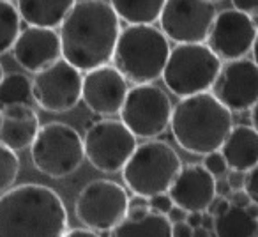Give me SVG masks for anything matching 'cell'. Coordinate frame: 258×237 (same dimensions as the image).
<instances>
[{
  "mask_svg": "<svg viewBox=\"0 0 258 237\" xmlns=\"http://www.w3.org/2000/svg\"><path fill=\"white\" fill-rule=\"evenodd\" d=\"M202 165H204V168L207 170L214 179L216 177H223L226 173V170H228V165H226L225 158H223V154L219 151L205 154L204 163H202Z\"/></svg>",
  "mask_w": 258,
  "mask_h": 237,
  "instance_id": "obj_27",
  "label": "cell"
},
{
  "mask_svg": "<svg viewBox=\"0 0 258 237\" xmlns=\"http://www.w3.org/2000/svg\"><path fill=\"white\" fill-rule=\"evenodd\" d=\"M108 237H172V223L165 214L149 211L142 218H122Z\"/></svg>",
  "mask_w": 258,
  "mask_h": 237,
  "instance_id": "obj_22",
  "label": "cell"
},
{
  "mask_svg": "<svg viewBox=\"0 0 258 237\" xmlns=\"http://www.w3.org/2000/svg\"><path fill=\"white\" fill-rule=\"evenodd\" d=\"M212 232L216 237H258V202L246 207L228 204L214 216Z\"/></svg>",
  "mask_w": 258,
  "mask_h": 237,
  "instance_id": "obj_20",
  "label": "cell"
},
{
  "mask_svg": "<svg viewBox=\"0 0 258 237\" xmlns=\"http://www.w3.org/2000/svg\"><path fill=\"white\" fill-rule=\"evenodd\" d=\"M2 76H4V68H2V64H0V80H2Z\"/></svg>",
  "mask_w": 258,
  "mask_h": 237,
  "instance_id": "obj_40",
  "label": "cell"
},
{
  "mask_svg": "<svg viewBox=\"0 0 258 237\" xmlns=\"http://www.w3.org/2000/svg\"><path fill=\"white\" fill-rule=\"evenodd\" d=\"M184 221H186L187 225L191 226V228H197V226H200V223H202V212L200 211L187 212L186 219H184Z\"/></svg>",
  "mask_w": 258,
  "mask_h": 237,
  "instance_id": "obj_37",
  "label": "cell"
},
{
  "mask_svg": "<svg viewBox=\"0 0 258 237\" xmlns=\"http://www.w3.org/2000/svg\"><path fill=\"white\" fill-rule=\"evenodd\" d=\"M20 173V158L15 151L0 144V193L13 188Z\"/></svg>",
  "mask_w": 258,
  "mask_h": 237,
  "instance_id": "obj_26",
  "label": "cell"
},
{
  "mask_svg": "<svg viewBox=\"0 0 258 237\" xmlns=\"http://www.w3.org/2000/svg\"><path fill=\"white\" fill-rule=\"evenodd\" d=\"M170 43L154 25H127L120 29L111 61L131 83H152L161 78Z\"/></svg>",
  "mask_w": 258,
  "mask_h": 237,
  "instance_id": "obj_4",
  "label": "cell"
},
{
  "mask_svg": "<svg viewBox=\"0 0 258 237\" xmlns=\"http://www.w3.org/2000/svg\"><path fill=\"white\" fill-rule=\"evenodd\" d=\"M191 228L186 221H177V223H172V237H191Z\"/></svg>",
  "mask_w": 258,
  "mask_h": 237,
  "instance_id": "obj_33",
  "label": "cell"
},
{
  "mask_svg": "<svg viewBox=\"0 0 258 237\" xmlns=\"http://www.w3.org/2000/svg\"><path fill=\"white\" fill-rule=\"evenodd\" d=\"M226 198H228L230 204L239 205V207H246L247 204H251V198L247 197V193L244 190H232Z\"/></svg>",
  "mask_w": 258,
  "mask_h": 237,
  "instance_id": "obj_32",
  "label": "cell"
},
{
  "mask_svg": "<svg viewBox=\"0 0 258 237\" xmlns=\"http://www.w3.org/2000/svg\"><path fill=\"white\" fill-rule=\"evenodd\" d=\"M256 39V22L237 9H223L216 13L209 34L207 46L219 61L242 58L253 50Z\"/></svg>",
  "mask_w": 258,
  "mask_h": 237,
  "instance_id": "obj_14",
  "label": "cell"
},
{
  "mask_svg": "<svg viewBox=\"0 0 258 237\" xmlns=\"http://www.w3.org/2000/svg\"><path fill=\"white\" fill-rule=\"evenodd\" d=\"M147 202H149L151 211L159 212V214H166V212L170 211V207L173 205L168 193H159V195H154V197H149Z\"/></svg>",
  "mask_w": 258,
  "mask_h": 237,
  "instance_id": "obj_28",
  "label": "cell"
},
{
  "mask_svg": "<svg viewBox=\"0 0 258 237\" xmlns=\"http://www.w3.org/2000/svg\"><path fill=\"white\" fill-rule=\"evenodd\" d=\"M108 4L127 25H152L159 20L165 0H110Z\"/></svg>",
  "mask_w": 258,
  "mask_h": 237,
  "instance_id": "obj_23",
  "label": "cell"
},
{
  "mask_svg": "<svg viewBox=\"0 0 258 237\" xmlns=\"http://www.w3.org/2000/svg\"><path fill=\"white\" fill-rule=\"evenodd\" d=\"M232 6L233 9L251 16V18L258 15V0H232Z\"/></svg>",
  "mask_w": 258,
  "mask_h": 237,
  "instance_id": "obj_30",
  "label": "cell"
},
{
  "mask_svg": "<svg viewBox=\"0 0 258 237\" xmlns=\"http://www.w3.org/2000/svg\"><path fill=\"white\" fill-rule=\"evenodd\" d=\"M214 191H216V195H219V197H228V193L232 190H230L226 179H223V177H216L214 179Z\"/></svg>",
  "mask_w": 258,
  "mask_h": 237,
  "instance_id": "obj_36",
  "label": "cell"
},
{
  "mask_svg": "<svg viewBox=\"0 0 258 237\" xmlns=\"http://www.w3.org/2000/svg\"><path fill=\"white\" fill-rule=\"evenodd\" d=\"M221 61L204 43H179L170 48L161 78L177 97L209 92Z\"/></svg>",
  "mask_w": 258,
  "mask_h": 237,
  "instance_id": "obj_6",
  "label": "cell"
},
{
  "mask_svg": "<svg viewBox=\"0 0 258 237\" xmlns=\"http://www.w3.org/2000/svg\"><path fill=\"white\" fill-rule=\"evenodd\" d=\"M191 237H212V235H211V230H205L204 226H197L191 232Z\"/></svg>",
  "mask_w": 258,
  "mask_h": 237,
  "instance_id": "obj_39",
  "label": "cell"
},
{
  "mask_svg": "<svg viewBox=\"0 0 258 237\" xmlns=\"http://www.w3.org/2000/svg\"><path fill=\"white\" fill-rule=\"evenodd\" d=\"M127 90L129 82L115 66H99L82 76V101L99 117L117 115Z\"/></svg>",
  "mask_w": 258,
  "mask_h": 237,
  "instance_id": "obj_15",
  "label": "cell"
},
{
  "mask_svg": "<svg viewBox=\"0 0 258 237\" xmlns=\"http://www.w3.org/2000/svg\"><path fill=\"white\" fill-rule=\"evenodd\" d=\"M244 173L246 172H239V170H226L225 179H226V183H228L230 190H242Z\"/></svg>",
  "mask_w": 258,
  "mask_h": 237,
  "instance_id": "obj_31",
  "label": "cell"
},
{
  "mask_svg": "<svg viewBox=\"0 0 258 237\" xmlns=\"http://www.w3.org/2000/svg\"><path fill=\"white\" fill-rule=\"evenodd\" d=\"M11 50L20 68L29 73L41 71L62 57L58 32L46 27L29 25L20 30Z\"/></svg>",
  "mask_w": 258,
  "mask_h": 237,
  "instance_id": "obj_16",
  "label": "cell"
},
{
  "mask_svg": "<svg viewBox=\"0 0 258 237\" xmlns=\"http://www.w3.org/2000/svg\"><path fill=\"white\" fill-rule=\"evenodd\" d=\"M212 2H218V0H212Z\"/></svg>",
  "mask_w": 258,
  "mask_h": 237,
  "instance_id": "obj_41",
  "label": "cell"
},
{
  "mask_svg": "<svg viewBox=\"0 0 258 237\" xmlns=\"http://www.w3.org/2000/svg\"><path fill=\"white\" fill-rule=\"evenodd\" d=\"M170 96L154 83L129 87L118 115L120 123L137 138L151 140L168 130L172 115Z\"/></svg>",
  "mask_w": 258,
  "mask_h": 237,
  "instance_id": "obj_8",
  "label": "cell"
},
{
  "mask_svg": "<svg viewBox=\"0 0 258 237\" xmlns=\"http://www.w3.org/2000/svg\"><path fill=\"white\" fill-rule=\"evenodd\" d=\"M68 211L60 195L43 184H20L0 197V237H62Z\"/></svg>",
  "mask_w": 258,
  "mask_h": 237,
  "instance_id": "obj_2",
  "label": "cell"
},
{
  "mask_svg": "<svg viewBox=\"0 0 258 237\" xmlns=\"http://www.w3.org/2000/svg\"><path fill=\"white\" fill-rule=\"evenodd\" d=\"M34 75L32 99L43 110L66 113L82 101V71L62 57Z\"/></svg>",
  "mask_w": 258,
  "mask_h": 237,
  "instance_id": "obj_11",
  "label": "cell"
},
{
  "mask_svg": "<svg viewBox=\"0 0 258 237\" xmlns=\"http://www.w3.org/2000/svg\"><path fill=\"white\" fill-rule=\"evenodd\" d=\"M168 126L180 149L205 156L219 151L233 126V115L211 92H200L180 97L172 108Z\"/></svg>",
  "mask_w": 258,
  "mask_h": 237,
  "instance_id": "obj_3",
  "label": "cell"
},
{
  "mask_svg": "<svg viewBox=\"0 0 258 237\" xmlns=\"http://www.w3.org/2000/svg\"><path fill=\"white\" fill-rule=\"evenodd\" d=\"M180 165L179 154L172 145L151 138L135 147L120 172L131 193L149 198L168 191Z\"/></svg>",
  "mask_w": 258,
  "mask_h": 237,
  "instance_id": "obj_5",
  "label": "cell"
},
{
  "mask_svg": "<svg viewBox=\"0 0 258 237\" xmlns=\"http://www.w3.org/2000/svg\"><path fill=\"white\" fill-rule=\"evenodd\" d=\"M211 94L233 113V111H249L258 101V68L254 61L247 57L226 61L221 64Z\"/></svg>",
  "mask_w": 258,
  "mask_h": 237,
  "instance_id": "obj_13",
  "label": "cell"
},
{
  "mask_svg": "<svg viewBox=\"0 0 258 237\" xmlns=\"http://www.w3.org/2000/svg\"><path fill=\"white\" fill-rule=\"evenodd\" d=\"M62 58L78 71L110 64L120 20L104 0H76L60 25Z\"/></svg>",
  "mask_w": 258,
  "mask_h": 237,
  "instance_id": "obj_1",
  "label": "cell"
},
{
  "mask_svg": "<svg viewBox=\"0 0 258 237\" xmlns=\"http://www.w3.org/2000/svg\"><path fill=\"white\" fill-rule=\"evenodd\" d=\"M256 179H258V170L256 166L251 170H247L244 173V184L242 190L247 193V197L251 198V202H258V191H256Z\"/></svg>",
  "mask_w": 258,
  "mask_h": 237,
  "instance_id": "obj_29",
  "label": "cell"
},
{
  "mask_svg": "<svg viewBox=\"0 0 258 237\" xmlns=\"http://www.w3.org/2000/svg\"><path fill=\"white\" fill-rule=\"evenodd\" d=\"M62 237H101V235L90 228H73V230H66L62 233Z\"/></svg>",
  "mask_w": 258,
  "mask_h": 237,
  "instance_id": "obj_34",
  "label": "cell"
},
{
  "mask_svg": "<svg viewBox=\"0 0 258 237\" xmlns=\"http://www.w3.org/2000/svg\"><path fill=\"white\" fill-rule=\"evenodd\" d=\"M30 159L41 173L51 179L71 175L85 159L82 135L58 121L44 124L30 144Z\"/></svg>",
  "mask_w": 258,
  "mask_h": 237,
  "instance_id": "obj_7",
  "label": "cell"
},
{
  "mask_svg": "<svg viewBox=\"0 0 258 237\" xmlns=\"http://www.w3.org/2000/svg\"><path fill=\"white\" fill-rule=\"evenodd\" d=\"M166 193L173 205L184 209L186 212H204L216 197L214 177L204 168L202 163L180 165Z\"/></svg>",
  "mask_w": 258,
  "mask_h": 237,
  "instance_id": "obj_17",
  "label": "cell"
},
{
  "mask_svg": "<svg viewBox=\"0 0 258 237\" xmlns=\"http://www.w3.org/2000/svg\"><path fill=\"white\" fill-rule=\"evenodd\" d=\"M129 193L108 179L89 183L76 198V218L94 232H110L125 216Z\"/></svg>",
  "mask_w": 258,
  "mask_h": 237,
  "instance_id": "obj_10",
  "label": "cell"
},
{
  "mask_svg": "<svg viewBox=\"0 0 258 237\" xmlns=\"http://www.w3.org/2000/svg\"><path fill=\"white\" fill-rule=\"evenodd\" d=\"M32 82L23 73H9L0 80V110L13 104H30Z\"/></svg>",
  "mask_w": 258,
  "mask_h": 237,
  "instance_id": "obj_24",
  "label": "cell"
},
{
  "mask_svg": "<svg viewBox=\"0 0 258 237\" xmlns=\"http://www.w3.org/2000/svg\"><path fill=\"white\" fill-rule=\"evenodd\" d=\"M186 214L187 212L184 211V209H180V207H177V205H172L170 207V211L166 212V219H168L170 223H177V221H184L186 219Z\"/></svg>",
  "mask_w": 258,
  "mask_h": 237,
  "instance_id": "obj_35",
  "label": "cell"
},
{
  "mask_svg": "<svg viewBox=\"0 0 258 237\" xmlns=\"http://www.w3.org/2000/svg\"><path fill=\"white\" fill-rule=\"evenodd\" d=\"M76 0H18V15L30 27L55 29Z\"/></svg>",
  "mask_w": 258,
  "mask_h": 237,
  "instance_id": "obj_21",
  "label": "cell"
},
{
  "mask_svg": "<svg viewBox=\"0 0 258 237\" xmlns=\"http://www.w3.org/2000/svg\"><path fill=\"white\" fill-rule=\"evenodd\" d=\"M212 0H165L159 25L173 43H204L216 16Z\"/></svg>",
  "mask_w": 258,
  "mask_h": 237,
  "instance_id": "obj_12",
  "label": "cell"
},
{
  "mask_svg": "<svg viewBox=\"0 0 258 237\" xmlns=\"http://www.w3.org/2000/svg\"><path fill=\"white\" fill-rule=\"evenodd\" d=\"M212 223H214V216L209 214V212H202V223L200 226H204L205 230H212Z\"/></svg>",
  "mask_w": 258,
  "mask_h": 237,
  "instance_id": "obj_38",
  "label": "cell"
},
{
  "mask_svg": "<svg viewBox=\"0 0 258 237\" xmlns=\"http://www.w3.org/2000/svg\"><path fill=\"white\" fill-rule=\"evenodd\" d=\"M22 30V18L11 0H0V55L8 53Z\"/></svg>",
  "mask_w": 258,
  "mask_h": 237,
  "instance_id": "obj_25",
  "label": "cell"
},
{
  "mask_svg": "<svg viewBox=\"0 0 258 237\" xmlns=\"http://www.w3.org/2000/svg\"><path fill=\"white\" fill-rule=\"evenodd\" d=\"M39 128V117L30 104H13L0 110V144L11 151L29 149Z\"/></svg>",
  "mask_w": 258,
  "mask_h": 237,
  "instance_id": "obj_18",
  "label": "cell"
},
{
  "mask_svg": "<svg viewBox=\"0 0 258 237\" xmlns=\"http://www.w3.org/2000/svg\"><path fill=\"white\" fill-rule=\"evenodd\" d=\"M82 140L85 158L103 173L120 172L137 147V137L120 121L111 117L90 124Z\"/></svg>",
  "mask_w": 258,
  "mask_h": 237,
  "instance_id": "obj_9",
  "label": "cell"
},
{
  "mask_svg": "<svg viewBox=\"0 0 258 237\" xmlns=\"http://www.w3.org/2000/svg\"><path fill=\"white\" fill-rule=\"evenodd\" d=\"M219 152L225 158L228 170L247 172L258 165V133L254 126H232L225 137Z\"/></svg>",
  "mask_w": 258,
  "mask_h": 237,
  "instance_id": "obj_19",
  "label": "cell"
}]
</instances>
